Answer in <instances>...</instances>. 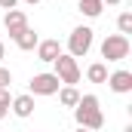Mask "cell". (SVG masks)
I'll use <instances>...</instances> for the list:
<instances>
[{
    "mask_svg": "<svg viewBox=\"0 0 132 132\" xmlns=\"http://www.w3.org/2000/svg\"><path fill=\"white\" fill-rule=\"evenodd\" d=\"M74 120L80 129H89V132H98L104 126V114H101V104L98 95H80L77 108H74Z\"/></svg>",
    "mask_w": 132,
    "mask_h": 132,
    "instance_id": "6da1fadb",
    "label": "cell"
},
{
    "mask_svg": "<svg viewBox=\"0 0 132 132\" xmlns=\"http://www.w3.org/2000/svg\"><path fill=\"white\" fill-rule=\"evenodd\" d=\"M92 40H95V31H92L89 25H77V28L71 31V37H68V55H74V59L89 55Z\"/></svg>",
    "mask_w": 132,
    "mask_h": 132,
    "instance_id": "7a4b0ae2",
    "label": "cell"
},
{
    "mask_svg": "<svg viewBox=\"0 0 132 132\" xmlns=\"http://www.w3.org/2000/svg\"><path fill=\"white\" fill-rule=\"evenodd\" d=\"M52 65H55V71H52V74L62 80V86H74V83H80V65H77V59H74V55L62 52Z\"/></svg>",
    "mask_w": 132,
    "mask_h": 132,
    "instance_id": "3957f363",
    "label": "cell"
},
{
    "mask_svg": "<svg viewBox=\"0 0 132 132\" xmlns=\"http://www.w3.org/2000/svg\"><path fill=\"white\" fill-rule=\"evenodd\" d=\"M101 59H108V62H123V59H129V37H123V34L104 37V43H101Z\"/></svg>",
    "mask_w": 132,
    "mask_h": 132,
    "instance_id": "277c9868",
    "label": "cell"
},
{
    "mask_svg": "<svg viewBox=\"0 0 132 132\" xmlns=\"http://www.w3.org/2000/svg\"><path fill=\"white\" fill-rule=\"evenodd\" d=\"M62 89V80L55 74H34L28 83V95H55Z\"/></svg>",
    "mask_w": 132,
    "mask_h": 132,
    "instance_id": "5b68a950",
    "label": "cell"
},
{
    "mask_svg": "<svg viewBox=\"0 0 132 132\" xmlns=\"http://www.w3.org/2000/svg\"><path fill=\"white\" fill-rule=\"evenodd\" d=\"M3 28H6V34L15 40L19 34L28 28V15L22 12V9H6V15H3Z\"/></svg>",
    "mask_w": 132,
    "mask_h": 132,
    "instance_id": "8992f818",
    "label": "cell"
},
{
    "mask_svg": "<svg viewBox=\"0 0 132 132\" xmlns=\"http://www.w3.org/2000/svg\"><path fill=\"white\" fill-rule=\"evenodd\" d=\"M108 86H111V92H117V95L132 92V71H114V74H108Z\"/></svg>",
    "mask_w": 132,
    "mask_h": 132,
    "instance_id": "52a82bcc",
    "label": "cell"
},
{
    "mask_svg": "<svg viewBox=\"0 0 132 132\" xmlns=\"http://www.w3.org/2000/svg\"><path fill=\"white\" fill-rule=\"evenodd\" d=\"M62 55V43L59 40H40L37 43V59L40 62H55Z\"/></svg>",
    "mask_w": 132,
    "mask_h": 132,
    "instance_id": "ba28073f",
    "label": "cell"
},
{
    "mask_svg": "<svg viewBox=\"0 0 132 132\" xmlns=\"http://www.w3.org/2000/svg\"><path fill=\"white\" fill-rule=\"evenodd\" d=\"M9 111H12L15 117L28 120V117L34 114V95H28V92H25V95H15V98H12V104H9Z\"/></svg>",
    "mask_w": 132,
    "mask_h": 132,
    "instance_id": "9c48e42d",
    "label": "cell"
},
{
    "mask_svg": "<svg viewBox=\"0 0 132 132\" xmlns=\"http://www.w3.org/2000/svg\"><path fill=\"white\" fill-rule=\"evenodd\" d=\"M37 43H40V37H37V31H31V28H25V31L15 37V46H19L22 52H31V49H37Z\"/></svg>",
    "mask_w": 132,
    "mask_h": 132,
    "instance_id": "30bf717a",
    "label": "cell"
},
{
    "mask_svg": "<svg viewBox=\"0 0 132 132\" xmlns=\"http://www.w3.org/2000/svg\"><path fill=\"white\" fill-rule=\"evenodd\" d=\"M86 77H89V83H108V65H104V62L89 65L86 68Z\"/></svg>",
    "mask_w": 132,
    "mask_h": 132,
    "instance_id": "8fae6325",
    "label": "cell"
},
{
    "mask_svg": "<svg viewBox=\"0 0 132 132\" xmlns=\"http://www.w3.org/2000/svg\"><path fill=\"white\" fill-rule=\"evenodd\" d=\"M55 95H59V101H62L65 108H77V101H80V92H77V86H62Z\"/></svg>",
    "mask_w": 132,
    "mask_h": 132,
    "instance_id": "7c38bea8",
    "label": "cell"
},
{
    "mask_svg": "<svg viewBox=\"0 0 132 132\" xmlns=\"http://www.w3.org/2000/svg\"><path fill=\"white\" fill-rule=\"evenodd\" d=\"M101 9H104V3H101V0H80V12H83V15H89V19H98Z\"/></svg>",
    "mask_w": 132,
    "mask_h": 132,
    "instance_id": "4fadbf2b",
    "label": "cell"
},
{
    "mask_svg": "<svg viewBox=\"0 0 132 132\" xmlns=\"http://www.w3.org/2000/svg\"><path fill=\"white\" fill-rule=\"evenodd\" d=\"M117 28H120V34H123V37H129V34H132V12H129V9H126V12H120Z\"/></svg>",
    "mask_w": 132,
    "mask_h": 132,
    "instance_id": "5bb4252c",
    "label": "cell"
},
{
    "mask_svg": "<svg viewBox=\"0 0 132 132\" xmlns=\"http://www.w3.org/2000/svg\"><path fill=\"white\" fill-rule=\"evenodd\" d=\"M9 83H12V74L0 65V89H9Z\"/></svg>",
    "mask_w": 132,
    "mask_h": 132,
    "instance_id": "9a60e30c",
    "label": "cell"
},
{
    "mask_svg": "<svg viewBox=\"0 0 132 132\" xmlns=\"http://www.w3.org/2000/svg\"><path fill=\"white\" fill-rule=\"evenodd\" d=\"M0 104H3V108H9V104H12V95H9V89H0Z\"/></svg>",
    "mask_w": 132,
    "mask_h": 132,
    "instance_id": "2e32d148",
    "label": "cell"
},
{
    "mask_svg": "<svg viewBox=\"0 0 132 132\" xmlns=\"http://www.w3.org/2000/svg\"><path fill=\"white\" fill-rule=\"evenodd\" d=\"M19 0H0V9H15Z\"/></svg>",
    "mask_w": 132,
    "mask_h": 132,
    "instance_id": "e0dca14e",
    "label": "cell"
},
{
    "mask_svg": "<svg viewBox=\"0 0 132 132\" xmlns=\"http://www.w3.org/2000/svg\"><path fill=\"white\" fill-rule=\"evenodd\" d=\"M6 114H9V108H3V104H0V120H3Z\"/></svg>",
    "mask_w": 132,
    "mask_h": 132,
    "instance_id": "ac0fdd59",
    "label": "cell"
},
{
    "mask_svg": "<svg viewBox=\"0 0 132 132\" xmlns=\"http://www.w3.org/2000/svg\"><path fill=\"white\" fill-rule=\"evenodd\" d=\"M3 55H6V46H3V43H0V62H3Z\"/></svg>",
    "mask_w": 132,
    "mask_h": 132,
    "instance_id": "d6986e66",
    "label": "cell"
},
{
    "mask_svg": "<svg viewBox=\"0 0 132 132\" xmlns=\"http://www.w3.org/2000/svg\"><path fill=\"white\" fill-rule=\"evenodd\" d=\"M101 3H111V6H114V3H126V0H101Z\"/></svg>",
    "mask_w": 132,
    "mask_h": 132,
    "instance_id": "ffe728a7",
    "label": "cell"
},
{
    "mask_svg": "<svg viewBox=\"0 0 132 132\" xmlns=\"http://www.w3.org/2000/svg\"><path fill=\"white\" fill-rule=\"evenodd\" d=\"M25 3H31V6H34V3H40V0H25Z\"/></svg>",
    "mask_w": 132,
    "mask_h": 132,
    "instance_id": "44dd1931",
    "label": "cell"
},
{
    "mask_svg": "<svg viewBox=\"0 0 132 132\" xmlns=\"http://www.w3.org/2000/svg\"><path fill=\"white\" fill-rule=\"evenodd\" d=\"M77 132H89V129H80V126H77Z\"/></svg>",
    "mask_w": 132,
    "mask_h": 132,
    "instance_id": "7402d4cb",
    "label": "cell"
},
{
    "mask_svg": "<svg viewBox=\"0 0 132 132\" xmlns=\"http://www.w3.org/2000/svg\"><path fill=\"white\" fill-rule=\"evenodd\" d=\"M123 132H132V126H126V129H123Z\"/></svg>",
    "mask_w": 132,
    "mask_h": 132,
    "instance_id": "603a6c76",
    "label": "cell"
}]
</instances>
